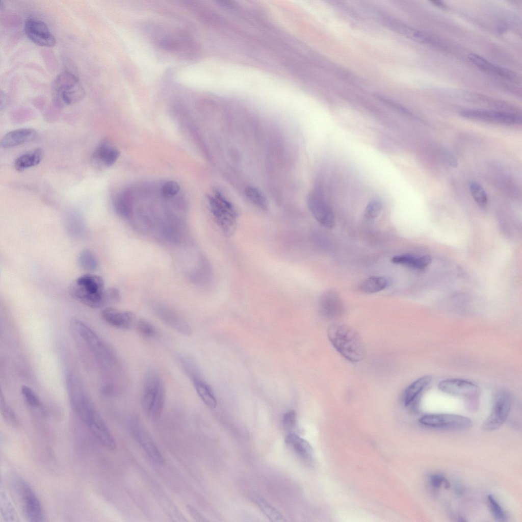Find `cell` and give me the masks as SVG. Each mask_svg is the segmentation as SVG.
<instances>
[{
    "instance_id": "5b68a950",
    "label": "cell",
    "mask_w": 522,
    "mask_h": 522,
    "mask_svg": "<svg viewBox=\"0 0 522 522\" xmlns=\"http://www.w3.org/2000/svg\"><path fill=\"white\" fill-rule=\"evenodd\" d=\"M103 279L93 274L81 276L71 284L69 293L71 296L83 304L92 308H98L106 305Z\"/></svg>"
},
{
    "instance_id": "7dc6e473",
    "label": "cell",
    "mask_w": 522,
    "mask_h": 522,
    "mask_svg": "<svg viewBox=\"0 0 522 522\" xmlns=\"http://www.w3.org/2000/svg\"><path fill=\"white\" fill-rule=\"evenodd\" d=\"M432 3L433 4V5H435V6H438V7H440V8H442V7H444L443 4H442L440 2H438V1H432Z\"/></svg>"
},
{
    "instance_id": "603a6c76",
    "label": "cell",
    "mask_w": 522,
    "mask_h": 522,
    "mask_svg": "<svg viewBox=\"0 0 522 522\" xmlns=\"http://www.w3.org/2000/svg\"><path fill=\"white\" fill-rule=\"evenodd\" d=\"M389 25L398 32L411 39L422 43L433 44L434 40L429 34L394 20H388Z\"/></svg>"
},
{
    "instance_id": "5bb4252c",
    "label": "cell",
    "mask_w": 522,
    "mask_h": 522,
    "mask_svg": "<svg viewBox=\"0 0 522 522\" xmlns=\"http://www.w3.org/2000/svg\"><path fill=\"white\" fill-rule=\"evenodd\" d=\"M24 31L28 38L38 46L51 47L56 43L55 36L47 24L42 20L28 18L24 23Z\"/></svg>"
},
{
    "instance_id": "83f0119b",
    "label": "cell",
    "mask_w": 522,
    "mask_h": 522,
    "mask_svg": "<svg viewBox=\"0 0 522 522\" xmlns=\"http://www.w3.org/2000/svg\"><path fill=\"white\" fill-rule=\"evenodd\" d=\"M177 358L181 369L192 382L202 379L200 369L192 357L187 354H179L177 356Z\"/></svg>"
},
{
    "instance_id": "74e56055",
    "label": "cell",
    "mask_w": 522,
    "mask_h": 522,
    "mask_svg": "<svg viewBox=\"0 0 522 522\" xmlns=\"http://www.w3.org/2000/svg\"><path fill=\"white\" fill-rule=\"evenodd\" d=\"M382 206V203L379 200H372L365 208L363 214L364 219L368 221L374 220L380 214Z\"/></svg>"
},
{
    "instance_id": "ee69618b",
    "label": "cell",
    "mask_w": 522,
    "mask_h": 522,
    "mask_svg": "<svg viewBox=\"0 0 522 522\" xmlns=\"http://www.w3.org/2000/svg\"><path fill=\"white\" fill-rule=\"evenodd\" d=\"M431 485L435 488H439L442 484H443L446 488L450 486L449 482L441 475L439 474H433L430 477Z\"/></svg>"
},
{
    "instance_id": "f546056e",
    "label": "cell",
    "mask_w": 522,
    "mask_h": 522,
    "mask_svg": "<svg viewBox=\"0 0 522 522\" xmlns=\"http://www.w3.org/2000/svg\"><path fill=\"white\" fill-rule=\"evenodd\" d=\"M193 383L195 390L204 403L211 408H215L217 406V400L210 386L203 379L194 381Z\"/></svg>"
},
{
    "instance_id": "9c48e42d",
    "label": "cell",
    "mask_w": 522,
    "mask_h": 522,
    "mask_svg": "<svg viewBox=\"0 0 522 522\" xmlns=\"http://www.w3.org/2000/svg\"><path fill=\"white\" fill-rule=\"evenodd\" d=\"M148 29L153 40L165 49L189 54L195 51L194 42L181 32L158 26L151 27Z\"/></svg>"
},
{
    "instance_id": "484cf974",
    "label": "cell",
    "mask_w": 522,
    "mask_h": 522,
    "mask_svg": "<svg viewBox=\"0 0 522 522\" xmlns=\"http://www.w3.org/2000/svg\"><path fill=\"white\" fill-rule=\"evenodd\" d=\"M392 262L409 268L423 270L425 269L431 262V258L428 255L415 256L409 254H403L394 256Z\"/></svg>"
},
{
    "instance_id": "d4e9b609",
    "label": "cell",
    "mask_w": 522,
    "mask_h": 522,
    "mask_svg": "<svg viewBox=\"0 0 522 522\" xmlns=\"http://www.w3.org/2000/svg\"><path fill=\"white\" fill-rule=\"evenodd\" d=\"M432 380L431 376L425 375L411 383L403 393V401L405 406L409 405L415 400L429 386Z\"/></svg>"
},
{
    "instance_id": "4316f807",
    "label": "cell",
    "mask_w": 522,
    "mask_h": 522,
    "mask_svg": "<svg viewBox=\"0 0 522 522\" xmlns=\"http://www.w3.org/2000/svg\"><path fill=\"white\" fill-rule=\"evenodd\" d=\"M285 442L295 453L301 457L308 458L312 455V448L308 442L294 433H289L286 436Z\"/></svg>"
},
{
    "instance_id": "8d00e7d4",
    "label": "cell",
    "mask_w": 522,
    "mask_h": 522,
    "mask_svg": "<svg viewBox=\"0 0 522 522\" xmlns=\"http://www.w3.org/2000/svg\"><path fill=\"white\" fill-rule=\"evenodd\" d=\"M0 405L1 414L5 421L13 426H17L18 425L17 417L8 404L2 392L0 396Z\"/></svg>"
},
{
    "instance_id": "52a82bcc",
    "label": "cell",
    "mask_w": 522,
    "mask_h": 522,
    "mask_svg": "<svg viewBox=\"0 0 522 522\" xmlns=\"http://www.w3.org/2000/svg\"><path fill=\"white\" fill-rule=\"evenodd\" d=\"M10 481L26 518L30 521H44L45 515L40 501L29 484L17 475L12 476Z\"/></svg>"
},
{
    "instance_id": "8fae6325",
    "label": "cell",
    "mask_w": 522,
    "mask_h": 522,
    "mask_svg": "<svg viewBox=\"0 0 522 522\" xmlns=\"http://www.w3.org/2000/svg\"><path fill=\"white\" fill-rule=\"evenodd\" d=\"M460 115L470 120L500 124H517L521 121L520 116L506 112L467 109L461 111Z\"/></svg>"
},
{
    "instance_id": "44dd1931",
    "label": "cell",
    "mask_w": 522,
    "mask_h": 522,
    "mask_svg": "<svg viewBox=\"0 0 522 522\" xmlns=\"http://www.w3.org/2000/svg\"><path fill=\"white\" fill-rule=\"evenodd\" d=\"M468 58L477 67L485 72L499 75L514 82L520 81V78L514 72L497 66L478 55L470 54L468 55Z\"/></svg>"
},
{
    "instance_id": "ab89813d",
    "label": "cell",
    "mask_w": 522,
    "mask_h": 522,
    "mask_svg": "<svg viewBox=\"0 0 522 522\" xmlns=\"http://www.w3.org/2000/svg\"><path fill=\"white\" fill-rule=\"evenodd\" d=\"M135 328L140 335L145 337H152L156 333L154 327L149 322L143 319L138 320Z\"/></svg>"
},
{
    "instance_id": "b9f144b4",
    "label": "cell",
    "mask_w": 522,
    "mask_h": 522,
    "mask_svg": "<svg viewBox=\"0 0 522 522\" xmlns=\"http://www.w3.org/2000/svg\"><path fill=\"white\" fill-rule=\"evenodd\" d=\"M297 414L294 410L287 411L283 417V425L284 429L291 432L296 426Z\"/></svg>"
},
{
    "instance_id": "30bf717a",
    "label": "cell",
    "mask_w": 522,
    "mask_h": 522,
    "mask_svg": "<svg viewBox=\"0 0 522 522\" xmlns=\"http://www.w3.org/2000/svg\"><path fill=\"white\" fill-rule=\"evenodd\" d=\"M420 422L429 427L454 430L466 429L472 424L468 417L446 413L426 414L420 419Z\"/></svg>"
},
{
    "instance_id": "e575fe53",
    "label": "cell",
    "mask_w": 522,
    "mask_h": 522,
    "mask_svg": "<svg viewBox=\"0 0 522 522\" xmlns=\"http://www.w3.org/2000/svg\"><path fill=\"white\" fill-rule=\"evenodd\" d=\"M21 395L25 403L33 408H41L42 402L37 394L30 387L23 385L21 387Z\"/></svg>"
},
{
    "instance_id": "2e32d148",
    "label": "cell",
    "mask_w": 522,
    "mask_h": 522,
    "mask_svg": "<svg viewBox=\"0 0 522 522\" xmlns=\"http://www.w3.org/2000/svg\"><path fill=\"white\" fill-rule=\"evenodd\" d=\"M101 317L109 325L122 330L130 329L135 327L137 321L134 312L121 311L111 307L104 308L101 311Z\"/></svg>"
},
{
    "instance_id": "e0dca14e",
    "label": "cell",
    "mask_w": 522,
    "mask_h": 522,
    "mask_svg": "<svg viewBox=\"0 0 522 522\" xmlns=\"http://www.w3.org/2000/svg\"><path fill=\"white\" fill-rule=\"evenodd\" d=\"M130 425L133 435L139 445L152 460L162 465L164 462L163 457L148 433L136 420L133 421Z\"/></svg>"
},
{
    "instance_id": "7a4b0ae2",
    "label": "cell",
    "mask_w": 522,
    "mask_h": 522,
    "mask_svg": "<svg viewBox=\"0 0 522 522\" xmlns=\"http://www.w3.org/2000/svg\"><path fill=\"white\" fill-rule=\"evenodd\" d=\"M72 336L83 353L110 373L120 370V364L111 348L88 325L76 318L70 321Z\"/></svg>"
},
{
    "instance_id": "277c9868",
    "label": "cell",
    "mask_w": 522,
    "mask_h": 522,
    "mask_svg": "<svg viewBox=\"0 0 522 522\" xmlns=\"http://www.w3.org/2000/svg\"><path fill=\"white\" fill-rule=\"evenodd\" d=\"M166 399L163 380L155 370L150 369L145 374L141 398L143 410L153 421L160 419L163 412Z\"/></svg>"
},
{
    "instance_id": "ba28073f",
    "label": "cell",
    "mask_w": 522,
    "mask_h": 522,
    "mask_svg": "<svg viewBox=\"0 0 522 522\" xmlns=\"http://www.w3.org/2000/svg\"><path fill=\"white\" fill-rule=\"evenodd\" d=\"M209 201L212 213L224 234L227 237L233 236L237 228L238 219L234 206L218 191Z\"/></svg>"
},
{
    "instance_id": "d590c367",
    "label": "cell",
    "mask_w": 522,
    "mask_h": 522,
    "mask_svg": "<svg viewBox=\"0 0 522 522\" xmlns=\"http://www.w3.org/2000/svg\"><path fill=\"white\" fill-rule=\"evenodd\" d=\"M471 195L476 202L481 207H484L487 203V196L482 186L477 182H471L469 185Z\"/></svg>"
},
{
    "instance_id": "9a60e30c",
    "label": "cell",
    "mask_w": 522,
    "mask_h": 522,
    "mask_svg": "<svg viewBox=\"0 0 522 522\" xmlns=\"http://www.w3.org/2000/svg\"><path fill=\"white\" fill-rule=\"evenodd\" d=\"M438 388L443 393L468 398L477 396L480 394L479 387L474 383L460 379H447L439 382Z\"/></svg>"
},
{
    "instance_id": "4fadbf2b",
    "label": "cell",
    "mask_w": 522,
    "mask_h": 522,
    "mask_svg": "<svg viewBox=\"0 0 522 522\" xmlns=\"http://www.w3.org/2000/svg\"><path fill=\"white\" fill-rule=\"evenodd\" d=\"M511 400L505 390L499 391L495 395L492 410L483 424V428L494 431L499 428L507 419L510 412Z\"/></svg>"
},
{
    "instance_id": "d6a6232c",
    "label": "cell",
    "mask_w": 522,
    "mask_h": 522,
    "mask_svg": "<svg viewBox=\"0 0 522 522\" xmlns=\"http://www.w3.org/2000/svg\"><path fill=\"white\" fill-rule=\"evenodd\" d=\"M77 262L80 268L86 271H93L98 266V260L95 255L88 249L81 251L78 256Z\"/></svg>"
},
{
    "instance_id": "ffe728a7",
    "label": "cell",
    "mask_w": 522,
    "mask_h": 522,
    "mask_svg": "<svg viewBox=\"0 0 522 522\" xmlns=\"http://www.w3.org/2000/svg\"><path fill=\"white\" fill-rule=\"evenodd\" d=\"M320 310L321 314L327 318H336L342 314L344 305L335 291L329 290L323 294L320 301Z\"/></svg>"
},
{
    "instance_id": "60d3db41",
    "label": "cell",
    "mask_w": 522,
    "mask_h": 522,
    "mask_svg": "<svg viewBox=\"0 0 522 522\" xmlns=\"http://www.w3.org/2000/svg\"><path fill=\"white\" fill-rule=\"evenodd\" d=\"M114 207L116 212L122 217H126L130 213V205L123 196H120L116 199Z\"/></svg>"
},
{
    "instance_id": "cb8c5ba5",
    "label": "cell",
    "mask_w": 522,
    "mask_h": 522,
    "mask_svg": "<svg viewBox=\"0 0 522 522\" xmlns=\"http://www.w3.org/2000/svg\"><path fill=\"white\" fill-rule=\"evenodd\" d=\"M43 158V151L41 148H35L28 151L16 159L14 168L18 172L39 165Z\"/></svg>"
},
{
    "instance_id": "f6af8a7d",
    "label": "cell",
    "mask_w": 522,
    "mask_h": 522,
    "mask_svg": "<svg viewBox=\"0 0 522 522\" xmlns=\"http://www.w3.org/2000/svg\"><path fill=\"white\" fill-rule=\"evenodd\" d=\"M442 158L450 166L455 167L457 166V160L456 156L454 153L448 150V149H444L442 152Z\"/></svg>"
},
{
    "instance_id": "f1b7e54d",
    "label": "cell",
    "mask_w": 522,
    "mask_h": 522,
    "mask_svg": "<svg viewBox=\"0 0 522 522\" xmlns=\"http://www.w3.org/2000/svg\"><path fill=\"white\" fill-rule=\"evenodd\" d=\"M251 497L261 511L271 521L274 522H284L286 521L282 515L262 497L253 493L252 494Z\"/></svg>"
},
{
    "instance_id": "6da1fadb",
    "label": "cell",
    "mask_w": 522,
    "mask_h": 522,
    "mask_svg": "<svg viewBox=\"0 0 522 522\" xmlns=\"http://www.w3.org/2000/svg\"><path fill=\"white\" fill-rule=\"evenodd\" d=\"M66 384L70 405L75 414L101 446L115 449V439L81 380L76 375L69 374Z\"/></svg>"
},
{
    "instance_id": "7402d4cb",
    "label": "cell",
    "mask_w": 522,
    "mask_h": 522,
    "mask_svg": "<svg viewBox=\"0 0 522 522\" xmlns=\"http://www.w3.org/2000/svg\"><path fill=\"white\" fill-rule=\"evenodd\" d=\"M37 136L36 130L30 128L11 130L2 138L0 145L3 148H10L34 140Z\"/></svg>"
},
{
    "instance_id": "ac0fdd59",
    "label": "cell",
    "mask_w": 522,
    "mask_h": 522,
    "mask_svg": "<svg viewBox=\"0 0 522 522\" xmlns=\"http://www.w3.org/2000/svg\"><path fill=\"white\" fill-rule=\"evenodd\" d=\"M158 317L169 327L178 333L189 335L192 329L189 323L175 311L164 306L158 307L155 309Z\"/></svg>"
},
{
    "instance_id": "8992f818",
    "label": "cell",
    "mask_w": 522,
    "mask_h": 522,
    "mask_svg": "<svg viewBox=\"0 0 522 522\" xmlns=\"http://www.w3.org/2000/svg\"><path fill=\"white\" fill-rule=\"evenodd\" d=\"M51 95L54 105L64 108L82 100L85 91L79 78L69 71H64L51 84Z\"/></svg>"
},
{
    "instance_id": "bcb514c9",
    "label": "cell",
    "mask_w": 522,
    "mask_h": 522,
    "mask_svg": "<svg viewBox=\"0 0 522 522\" xmlns=\"http://www.w3.org/2000/svg\"><path fill=\"white\" fill-rule=\"evenodd\" d=\"M187 508L190 514L195 520L200 522L207 521L194 507L191 505H187Z\"/></svg>"
},
{
    "instance_id": "d6986e66",
    "label": "cell",
    "mask_w": 522,
    "mask_h": 522,
    "mask_svg": "<svg viewBox=\"0 0 522 522\" xmlns=\"http://www.w3.org/2000/svg\"><path fill=\"white\" fill-rule=\"evenodd\" d=\"M119 156L118 150L107 142L100 143L94 150L91 156L92 165L96 168L113 165Z\"/></svg>"
},
{
    "instance_id": "7c38bea8",
    "label": "cell",
    "mask_w": 522,
    "mask_h": 522,
    "mask_svg": "<svg viewBox=\"0 0 522 522\" xmlns=\"http://www.w3.org/2000/svg\"><path fill=\"white\" fill-rule=\"evenodd\" d=\"M308 208L320 224L327 228H333L334 216L332 209L323 196L319 192H310L306 197Z\"/></svg>"
},
{
    "instance_id": "3957f363",
    "label": "cell",
    "mask_w": 522,
    "mask_h": 522,
    "mask_svg": "<svg viewBox=\"0 0 522 522\" xmlns=\"http://www.w3.org/2000/svg\"><path fill=\"white\" fill-rule=\"evenodd\" d=\"M327 334L332 345L348 360L357 362L365 357L363 341L353 328L344 324H333L328 328Z\"/></svg>"
},
{
    "instance_id": "836d02e7",
    "label": "cell",
    "mask_w": 522,
    "mask_h": 522,
    "mask_svg": "<svg viewBox=\"0 0 522 522\" xmlns=\"http://www.w3.org/2000/svg\"><path fill=\"white\" fill-rule=\"evenodd\" d=\"M1 516L5 521H19L18 516L13 506L3 493L1 494Z\"/></svg>"
},
{
    "instance_id": "1f68e13d",
    "label": "cell",
    "mask_w": 522,
    "mask_h": 522,
    "mask_svg": "<svg viewBox=\"0 0 522 522\" xmlns=\"http://www.w3.org/2000/svg\"><path fill=\"white\" fill-rule=\"evenodd\" d=\"M244 192L246 197L252 204L263 210H266L268 208L267 199L259 189L253 186H248L245 188Z\"/></svg>"
},
{
    "instance_id": "7bdbcfd3",
    "label": "cell",
    "mask_w": 522,
    "mask_h": 522,
    "mask_svg": "<svg viewBox=\"0 0 522 522\" xmlns=\"http://www.w3.org/2000/svg\"><path fill=\"white\" fill-rule=\"evenodd\" d=\"M179 191L178 185L175 181L166 182L162 188L163 194L166 197H171L176 194Z\"/></svg>"
},
{
    "instance_id": "4dcf8cb0",
    "label": "cell",
    "mask_w": 522,
    "mask_h": 522,
    "mask_svg": "<svg viewBox=\"0 0 522 522\" xmlns=\"http://www.w3.org/2000/svg\"><path fill=\"white\" fill-rule=\"evenodd\" d=\"M389 283V279L385 277L371 276L361 283L360 289L366 293H375L385 289Z\"/></svg>"
},
{
    "instance_id": "f35d334b",
    "label": "cell",
    "mask_w": 522,
    "mask_h": 522,
    "mask_svg": "<svg viewBox=\"0 0 522 522\" xmlns=\"http://www.w3.org/2000/svg\"><path fill=\"white\" fill-rule=\"evenodd\" d=\"M487 499L489 508L494 518L499 521H507L506 514L495 498L489 494Z\"/></svg>"
}]
</instances>
